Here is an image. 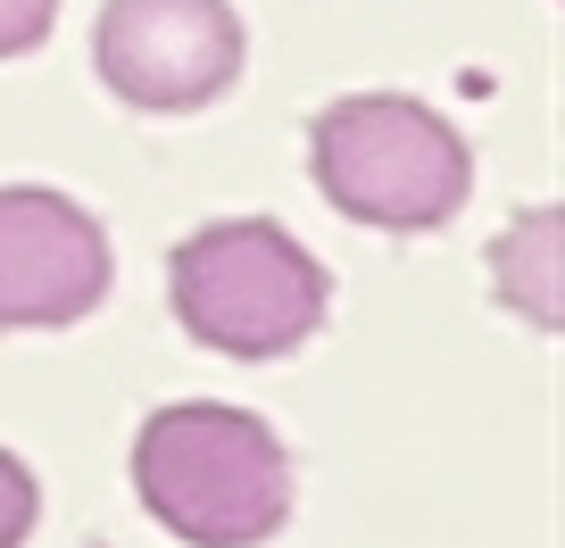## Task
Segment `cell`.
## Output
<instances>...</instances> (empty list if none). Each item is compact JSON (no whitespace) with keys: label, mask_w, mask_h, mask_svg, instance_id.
Masks as SVG:
<instances>
[{"label":"cell","mask_w":565,"mask_h":548,"mask_svg":"<svg viewBox=\"0 0 565 548\" xmlns=\"http://www.w3.org/2000/svg\"><path fill=\"white\" fill-rule=\"evenodd\" d=\"M491 283L532 333H557L565 324V216L557 208H524L515 233H499Z\"/></svg>","instance_id":"cell-6"},{"label":"cell","mask_w":565,"mask_h":548,"mask_svg":"<svg viewBox=\"0 0 565 548\" xmlns=\"http://www.w3.org/2000/svg\"><path fill=\"white\" fill-rule=\"evenodd\" d=\"M92 67L125 108L150 117H192L225 100L242 75V18L225 0H108Z\"/></svg>","instance_id":"cell-4"},{"label":"cell","mask_w":565,"mask_h":548,"mask_svg":"<svg viewBox=\"0 0 565 548\" xmlns=\"http://www.w3.org/2000/svg\"><path fill=\"white\" fill-rule=\"evenodd\" d=\"M308 166H317V192L374 233H433L475 192V159H466L458 125L407 92L333 100L308 133Z\"/></svg>","instance_id":"cell-2"},{"label":"cell","mask_w":565,"mask_h":548,"mask_svg":"<svg viewBox=\"0 0 565 548\" xmlns=\"http://www.w3.org/2000/svg\"><path fill=\"white\" fill-rule=\"evenodd\" d=\"M34 515H42V491H34V474H25L9 449H0V548H18L25 531H34Z\"/></svg>","instance_id":"cell-7"},{"label":"cell","mask_w":565,"mask_h":548,"mask_svg":"<svg viewBox=\"0 0 565 548\" xmlns=\"http://www.w3.org/2000/svg\"><path fill=\"white\" fill-rule=\"evenodd\" d=\"M175 316L200 350L216 357H282L300 350L308 333L333 308L324 266L266 216H225V225H200L175 249Z\"/></svg>","instance_id":"cell-3"},{"label":"cell","mask_w":565,"mask_h":548,"mask_svg":"<svg viewBox=\"0 0 565 548\" xmlns=\"http://www.w3.org/2000/svg\"><path fill=\"white\" fill-rule=\"evenodd\" d=\"M134 491L192 548H258L291 515V449L249 407L183 399L141 425Z\"/></svg>","instance_id":"cell-1"},{"label":"cell","mask_w":565,"mask_h":548,"mask_svg":"<svg viewBox=\"0 0 565 548\" xmlns=\"http://www.w3.org/2000/svg\"><path fill=\"white\" fill-rule=\"evenodd\" d=\"M58 25V0H0V58H25Z\"/></svg>","instance_id":"cell-8"},{"label":"cell","mask_w":565,"mask_h":548,"mask_svg":"<svg viewBox=\"0 0 565 548\" xmlns=\"http://www.w3.org/2000/svg\"><path fill=\"white\" fill-rule=\"evenodd\" d=\"M108 233L67 192H0V333H67L108 300Z\"/></svg>","instance_id":"cell-5"}]
</instances>
